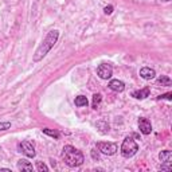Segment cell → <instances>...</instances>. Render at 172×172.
<instances>
[{"label":"cell","instance_id":"1","mask_svg":"<svg viewBox=\"0 0 172 172\" xmlns=\"http://www.w3.org/2000/svg\"><path fill=\"white\" fill-rule=\"evenodd\" d=\"M58 38H59V31H58V30H51V31H50V32L46 35L45 41L42 42V45L39 46L38 50L35 51L34 57H32V61H34V62L42 61L43 58H45V57L49 54L50 50L54 47V45L57 43Z\"/></svg>","mask_w":172,"mask_h":172},{"label":"cell","instance_id":"2","mask_svg":"<svg viewBox=\"0 0 172 172\" xmlns=\"http://www.w3.org/2000/svg\"><path fill=\"white\" fill-rule=\"evenodd\" d=\"M62 159L66 166H69L70 168H75L84 164L85 157L84 153L81 151H78L75 147L73 145H65L62 149Z\"/></svg>","mask_w":172,"mask_h":172},{"label":"cell","instance_id":"3","mask_svg":"<svg viewBox=\"0 0 172 172\" xmlns=\"http://www.w3.org/2000/svg\"><path fill=\"white\" fill-rule=\"evenodd\" d=\"M137 151H139V145L132 137H127L121 144V155L124 157H128V159L132 157V156L137 153Z\"/></svg>","mask_w":172,"mask_h":172},{"label":"cell","instance_id":"4","mask_svg":"<svg viewBox=\"0 0 172 172\" xmlns=\"http://www.w3.org/2000/svg\"><path fill=\"white\" fill-rule=\"evenodd\" d=\"M97 148L100 149L101 153L112 156L114 155L117 151H118V147H117L116 143H109V141H100L97 143Z\"/></svg>","mask_w":172,"mask_h":172},{"label":"cell","instance_id":"5","mask_svg":"<svg viewBox=\"0 0 172 172\" xmlns=\"http://www.w3.org/2000/svg\"><path fill=\"white\" fill-rule=\"evenodd\" d=\"M97 74L101 80H109L113 74V69L109 63H101L98 67H97Z\"/></svg>","mask_w":172,"mask_h":172},{"label":"cell","instance_id":"6","mask_svg":"<svg viewBox=\"0 0 172 172\" xmlns=\"http://www.w3.org/2000/svg\"><path fill=\"white\" fill-rule=\"evenodd\" d=\"M18 149L19 152L24 153L27 157H35V149L32 147V144L28 143V141H22L18 144Z\"/></svg>","mask_w":172,"mask_h":172},{"label":"cell","instance_id":"7","mask_svg":"<svg viewBox=\"0 0 172 172\" xmlns=\"http://www.w3.org/2000/svg\"><path fill=\"white\" fill-rule=\"evenodd\" d=\"M139 128H140V132H141L143 135H149L152 132L151 121L148 118H144V117H141V118L139 120Z\"/></svg>","mask_w":172,"mask_h":172},{"label":"cell","instance_id":"8","mask_svg":"<svg viewBox=\"0 0 172 172\" xmlns=\"http://www.w3.org/2000/svg\"><path fill=\"white\" fill-rule=\"evenodd\" d=\"M109 89L113 92H117V93H121V92H124V89H125V85H124V82L123 81H120V80H112L110 82H109Z\"/></svg>","mask_w":172,"mask_h":172},{"label":"cell","instance_id":"9","mask_svg":"<svg viewBox=\"0 0 172 172\" xmlns=\"http://www.w3.org/2000/svg\"><path fill=\"white\" fill-rule=\"evenodd\" d=\"M149 88H144L143 90H135V92H132V97L136 100H144V98H147V97H149Z\"/></svg>","mask_w":172,"mask_h":172},{"label":"cell","instance_id":"10","mask_svg":"<svg viewBox=\"0 0 172 172\" xmlns=\"http://www.w3.org/2000/svg\"><path fill=\"white\" fill-rule=\"evenodd\" d=\"M18 170L19 171H27V172H31L34 170V167H32V164H31L28 160H26V159H20L18 161Z\"/></svg>","mask_w":172,"mask_h":172},{"label":"cell","instance_id":"11","mask_svg":"<svg viewBox=\"0 0 172 172\" xmlns=\"http://www.w3.org/2000/svg\"><path fill=\"white\" fill-rule=\"evenodd\" d=\"M155 75H156L155 70L151 67H143L140 70V77L144 78V80H152V78H155Z\"/></svg>","mask_w":172,"mask_h":172},{"label":"cell","instance_id":"12","mask_svg":"<svg viewBox=\"0 0 172 172\" xmlns=\"http://www.w3.org/2000/svg\"><path fill=\"white\" fill-rule=\"evenodd\" d=\"M159 159L161 163H166V164H171L172 161V152L171 151H161L159 153Z\"/></svg>","mask_w":172,"mask_h":172},{"label":"cell","instance_id":"13","mask_svg":"<svg viewBox=\"0 0 172 172\" xmlns=\"http://www.w3.org/2000/svg\"><path fill=\"white\" fill-rule=\"evenodd\" d=\"M75 106H78V108H82V106H88L89 105V101H88V98H86L85 96H78V97H75Z\"/></svg>","mask_w":172,"mask_h":172},{"label":"cell","instance_id":"14","mask_svg":"<svg viewBox=\"0 0 172 172\" xmlns=\"http://www.w3.org/2000/svg\"><path fill=\"white\" fill-rule=\"evenodd\" d=\"M156 84L157 85H161V86H170L171 85V78L167 77V75H161L156 80Z\"/></svg>","mask_w":172,"mask_h":172},{"label":"cell","instance_id":"15","mask_svg":"<svg viewBox=\"0 0 172 172\" xmlns=\"http://www.w3.org/2000/svg\"><path fill=\"white\" fill-rule=\"evenodd\" d=\"M43 131V133L45 135H47L50 136V137H54V139H59V132H57V131H53V129H49V128H45V129H42Z\"/></svg>","mask_w":172,"mask_h":172},{"label":"cell","instance_id":"16","mask_svg":"<svg viewBox=\"0 0 172 172\" xmlns=\"http://www.w3.org/2000/svg\"><path fill=\"white\" fill-rule=\"evenodd\" d=\"M101 100H102V96H101L100 93H97V94L93 96V108L97 109V106H98V104L101 102Z\"/></svg>","mask_w":172,"mask_h":172},{"label":"cell","instance_id":"17","mask_svg":"<svg viewBox=\"0 0 172 172\" xmlns=\"http://www.w3.org/2000/svg\"><path fill=\"white\" fill-rule=\"evenodd\" d=\"M37 170L39 172H49V167L43 161H37Z\"/></svg>","mask_w":172,"mask_h":172},{"label":"cell","instance_id":"18","mask_svg":"<svg viewBox=\"0 0 172 172\" xmlns=\"http://www.w3.org/2000/svg\"><path fill=\"white\" fill-rule=\"evenodd\" d=\"M11 128V123H0V131H7V129Z\"/></svg>","mask_w":172,"mask_h":172},{"label":"cell","instance_id":"19","mask_svg":"<svg viewBox=\"0 0 172 172\" xmlns=\"http://www.w3.org/2000/svg\"><path fill=\"white\" fill-rule=\"evenodd\" d=\"M159 100H172V93H166V94H161V96H159L157 97Z\"/></svg>","mask_w":172,"mask_h":172},{"label":"cell","instance_id":"20","mask_svg":"<svg viewBox=\"0 0 172 172\" xmlns=\"http://www.w3.org/2000/svg\"><path fill=\"white\" fill-rule=\"evenodd\" d=\"M113 10H114V8H113V6H106L104 8V12L106 15H110V14H113Z\"/></svg>","mask_w":172,"mask_h":172},{"label":"cell","instance_id":"21","mask_svg":"<svg viewBox=\"0 0 172 172\" xmlns=\"http://www.w3.org/2000/svg\"><path fill=\"white\" fill-rule=\"evenodd\" d=\"M161 2H164V3H167V2H171V0H161Z\"/></svg>","mask_w":172,"mask_h":172}]
</instances>
